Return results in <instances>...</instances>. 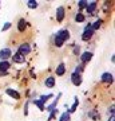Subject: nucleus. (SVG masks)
I'll list each match as a JSON object with an SVG mask.
<instances>
[{
  "label": "nucleus",
  "instance_id": "obj_19",
  "mask_svg": "<svg viewBox=\"0 0 115 121\" xmlns=\"http://www.w3.org/2000/svg\"><path fill=\"white\" fill-rule=\"evenodd\" d=\"M59 121H70V113H63L62 116H60V118H59Z\"/></svg>",
  "mask_w": 115,
  "mask_h": 121
},
{
  "label": "nucleus",
  "instance_id": "obj_18",
  "mask_svg": "<svg viewBox=\"0 0 115 121\" xmlns=\"http://www.w3.org/2000/svg\"><path fill=\"white\" fill-rule=\"evenodd\" d=\"M34 104L36 105L40 110H44V105H43V102L40 101V99H34Z\"/></svg>",
  "mask_w": 115,
  "mask_h": 121
},
{
  "label": "nucleus",
  "instance_id": "obj_25",
  "mask_svg": "<svg viewBox=\"0 0 115 121\" xmlns=\"http://www.w3.org/2000/svg\"><path fill=\"white\" fill-rule=\"evenodd\" d=\"M9 27H11V23H5L4 27H3V31H7V30L9 28Z\"/></svg>",
  "mask_w": 115,
  "mask_h": 121
},
{
  "label": "nucleus",
  "instance_id": "obj_9",
  "mask_svg": "<svg viewBox=\"0 0 115 121\" xmlns=\"http://www.w3.org/2000/svg\"><path fill=\"white\" fill-rule=\"evenodd\" d=\"M95 8H96V1H91V3H87V7H86V9H87L88 15H92V12L95 11Z\"/></svg>",
  "mask_w": 115,
  "mask_h": 121
},
{
  "label": "nucleus",
  "instance_id": "obj_2",
  "mask_svg": "<svg viewBox=\"0 0 115 121\" xmlns=\"http://www.w3.org/2000/svg\"><path fill=\"white\" fill-rule=\"evenodd\" d=\"M92 35H94V30L91 28V26H87L84 32H83V35H82V39L83 40H88V39L92 38Z\"/></svg>",
  "mask_w": 115,
  "mask_h": 121
},
{
  "label": "nucleus",
  "instance_id": "obj_14",
  "mask_svg": "<svg viewBox=\"0 0 115 121\" xmlns=\"http://www.w3.org/2000/svg\"><path fill=\"white\" fill-rule=\"evenodd\" d=\"M12 59H13V62H16V63H23V62H24V56L20 55L19 52H16V54H13Z\"/></svg>",
  "mask_w": 115,
  "mask_h": 121
},
{
  "label": "nucleus",
  "instance_id": "obj_5",
  "mask_svg": "<svg viewBox=\"0 0 115 121\" xmlns=\"http://www.w3.org/2000/svg\"><path fill=\"white\" fill-rule=\"evenodd\" d=\"M71 81H72V83L75 85V86H79V85L82 83V77H80V74L74 73L72 75H71Z\"/></svg>",
  "mask_w": 115,
  "mask_h": 121
},
{
  "label": "nucleus",
  "instance_id": "obj_12",
  "mask_svg": "<svg viewBox=\"0 0 115 121\" xmlns=\"http://www.w3.org/2000/svg\"><path fill=\"white\" fill-rule=\"evenodd\" d=\"M44 85H46L47 87H54V86H55V78H54V77L46 78V81H44Z\"/></svg>",
  "mask_w": 115,
  "mask_h": 121
},
{
  "label": "nucleus",
  "instance_id": "obj_23",
  "mask_svg": "<svg viewBox=\"0 0 115 121\" xmlns=\"http://www.w3.org/2000/svg\"><path fill=\"white\" fill-rule=\"evenodd\" d=\"M79 7H80V8H86V7H87V1L80 0V1H79Z\"/></svg>",
  "mask_w": 115,
  "mask_h": 121
},
{
  "label": "nucleus",
  "instance_id": "obj_3",
  "mask_svg": "<svg viewBox=\"0 0 115 121\" xmlns=\"http://www.w3.org/2000/svg\"><path fill=\"white\" fill-rule=\"evenodd\" d=\"M30 51H31V48H30V44H27V43H23L20 46V47H19V54H20V55H23V56H26V55H28V54H30Z\"/></svg>",
  "mask_w": 115,
  "mask_h": 121
},
{
  "label": "nucleus",
  "instance_id": "obj_1",
  "mask_svg": "<svg viewBox=\"0 0 115 121\" xmlns=\"http://www.w3.org/2000/svg\"><path fill=\"white\" fill-rule=\"evenodd\" d=\"M68 38H70V32H68L67 30L59 31V32L55 35V39H54V42H55V46H56V47H62V46H63V43L66 42V40H67Z\"/></svg>",
  "mask_w": 115,
  "mask_h": 121
},
{
  "label": "nucleus",
  "instance_id": "obj_16",
  "mask_svg": "<svg viewBox=\"0 0 115 121\" xmlns=\"http://www.w3.org/2000/svg\"><path fill=\"white\" fill-rule=\"evenodd\" d=\"M102 23H103V20H102V19H98V20H96V22H95L94 24L91 26V28H92V30H94V31H95V30H98L99 27L102 26Z\"/></svg>",
  "mask_w": 115,
  "mask_h": 121
},
{
  "label": "nucleus",
  "instance_id": "obj_4",
  "mask_svg": "<svg viewBox=\"0 0 115 121\" xmlns=\"http://www.w3.org/2000/svg\"><path fill=\"white\" fill-rule=\"evenodd\" d=\"M11 55H12V52H11L9 48H3V50H0V59H1V60L8 59Z\"/></svg>",
  "mask_w": 115,
  "mask_h": 121
},
{
  "label": "nucleus",
  "instance_id": "obj_21",
  "mask_svg": "<svg viewBox=\"0 0 115 121\" xmlns=\"http://www.w3.org/2000/svg\"><path fill=\"white\" fill-rule=\"evenodd\" d=\"M78 104H79V102H78V98H75V102H74V105H72V108L70 109V112H68V113H74V112H75V109H76Z\"/></svg>",
  "mask_w": 115,
  "mask_h": 121
},
{
  "label": "nucleus",
  "instance_id": "obj_13",
  "mask_svg": "<svg viewBox=\"0 0 115 121\" xmlns=\"http://www.w3.org/2000/svg\"><path fill=\"white\" fill-rule=\"evenodd\" d=\"M64 73H66V66H64V63H60V65L56 67V75L62 77Z\"/></svg>",
  "mask_w": 115,
  "mask_h": 121
},
{
  "label": "nucleus",
  "instance_id": "obj_10",
  "mask_svg": "<svg viewBox=\"0 0 115 121\" xmlns=\"http://www.w3.org/2000/svg\"><path fill=\"white\" fill-rule=\"evenodd\" d=\"M63 17H64V8L63 7H59L58 11H56V20H58V22H62Z\"/></svg>",
  "mask_w": 115,
  "mask_h": 121
},
{
  "label": "nucleus",
  "instance_id": "obj_17",
  "mask_svg": "<svg viewBox=\"0 0 115 121\" xmlns=\"http://www.w3.org/2000/svg\"><path fill=\"white\" fill-rule=\"evenodd\" d=\"M27 7H28V8H36V7H38V1H35V0H28V1H27Z\"/></svg>",
  "mask_w": 115,
  "mask_h": 121
},
{
  "label": "nucleus",
  "instance_id": "obj_22",
  "mask_svg": "<svg viewBox=\"0 0 115 121\" xmlns=\"http://www.w3.org/2000/svg\"><path fill=\"white\" fill-rule=\"evenodd\" d=\"M48 98H52V94H47V95H42V97H40V101H42V102H46V101H47Z\"/></svg>",
  "mask_w": 115,
  "mask_h": 121
},
{
  "label": "nucleus",
  "instance_id": "obj_8",
  "mask_svg": "<svg viewBox=\"0 0 115 121\" xmlns=\"http://www.w3.org/2000/svg\"><path fill=\"white\" fill-rule=\"evenodd\" d=\"M27 24H28V23H27L24 19H20L19 23H17V30H19V32H24L26 28H27Z\"/></svg>",
  "mask_w": 115,
  "mask_h": 121
},
{
  "label": "nucleus",
  "instance_id": "obj_28",
  "mask_svg": "<svg viewBox=\"0 0 115 121\" xmlns=\"http://www.w3.org/2000/svg\"><path fill=\"white\" fill-rule=\"evenodd\" d=\"M110 121H114V116H111V118H110Z\"/></svg>",
  "mask_w": 115,
  "mask_h": 121
},
{
  "label": "nucleus",
  "instance_id": "obj_20",
  "mask_svg": "<svg viewBox=\"0 0 115 121\" xmlns=\"http://www.w3.org/2000/svg\"><path fill=\"white\" fill-rule=\"evenodd\" d=\"M75 20H76V22H84V15L78 13L76 16H75Z\"/></svg>",
  "mask_w": 115,
  "mask_h": 121
},
{
  "label": "nucleus",
  "instance_id": "obj_11",
  "mask_svg": "<svg viewBox=\"0 0 115 121\" xmlns=\"http://www.w3.org/2000/svg\"><path fill=\"white\" fill-rule=\"evenodd\" d=\"M5 93H7L9 97H12V98H15V99H20V94H19L17 91L12 90V89H7V90H5Z\"/></svg>",
  "mask_w": 115,
  "mask_h": 121
},
{
  "label": "nucleus",
  "instance_id": "obj_24",
  "mask_svg": "<svg viewBox=\"0 0 115 121\" xmlns=\"http://www.w3.org/2000/svg\"><path fill=\"white\" fill-rule=\"evenodd\" d=\"M83 69H84V67H83V65H79V66L76 67V71H75V73L80 74V71H83Z\"/></svg>",
  "mask_w": 115,
  "mask_h": 121
},
{
  "label": "nucleus",
  "instance_id": "obj_6",
  "mask_svg": "<svg viewBox=\"0 0 115 121\" xmlns=\"http://www.w3.org/2000/svg\"><path fill=\"white\" fill-rule=\"evenodd\" d=\"M112 74L110 73H103L102 74V82L103 83H112Z\"/></svg>",
  "mask_w": 115,
  "mask_h": 121
},
{
  "label": "nucleus",
  "instance_id": "obj_27",
  "mask_svg": "<svg viewBox=\"0 0 115 121\" xmlns=\"http://www.w3.org/2000/svg\"><path fill=\"white\" fill-rule=\"evenodd\" d=\"M7 73H8V71H1V70H0V77H3V75H7Z\"/></svg>",
  "mask_w": 115,
  "mask_h": 121
},
{
  "label": "nucleus",
  "instance_id": "obj_15",
  "mask_svg": "<svg viewBox=\"0 0 115 121\" xmlns=\"http://www.w3.org/2000/svg\"><path fill=\"white\" fill-rule=\"evenodd\" d=\"M9 67H11V63L9 62H7V60H1L0 62V70L1 71H7Z\"/></svg>",
  "mask_w": 115,
  "mask_h": 121
},
{
  "label": "nucleus",
  "instance_id": "obj_26",
  "mask_svg": "<svg viewBox=\"0 0 115 121\" xmlns=\"http://www.w3.org/2000/svg\"><path fill=\"white\" fill-rule=\"evenodd\" d=\"M74 54H76V55H78V54H79V46H78V47H75V48H74Z\"/></svg>",
  "mask_w": 115,
  "mask_h": 121
},
{
  "label": "nucleus",
  "instance_id": "obj_7",
  "mask_svg": "<svg viewBox=\"0 0 115 121\" xmlns=\"http://www.w3.org/2000/svg\"><path fill=\"white\" fill-rule=\"evenodd\" d=\"M80 59H82V62H83V63L90 62V60L92 59V52H88V51L83 52V54H82V56H80Z\"/></svg>",
  "mask_w": 115,
  "mask_h": 121
}]
</instances>
